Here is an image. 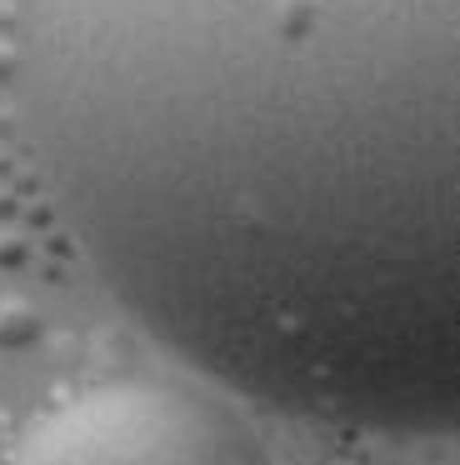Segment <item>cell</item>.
Segmentation results:
<instances>
[{"label": "cell", "mask_w": 460, "mask_h": 465, "mask_svg": "<svg viewBox=\"0 0 460 465\" xmlns=\"http://www.w3.org/2000/svg\"><path fill=\"white\" fill-rule=\"evenodd\" d=\"M455 0H25L20 125L105 295L310 425L460 420Z\"/></svg>", "instance_id": "obj_1"}, {"label": "cell", "mask_w": 460, "mask_h": 465, "mask_svg": "<svg viewBox=\"0 0 460 465\" xmlns=\"http://www.w3.org/2000/svg\"><path fill=\"white\" fill-rule=\"evenodd\" d=\"M15 465H270L225 401L170 381L85 391L25 430Z\"/></svg>", "instance_id": "obj_2"}, {"label": "cell", "mask_w": 460, "mask_h": 465, "mask_svg": "<svg viewBox=\"0 0 460 465\" xmlns=\"http://www.w3.org/2000/svg\"><path fill=\"white\" fill-rule=\"evenodd\" d=\"M40 335V311L30 301H20V295H5L0 301V345H30Z\"/></svg>", "instance_id": "obj_3"}]
</instances>
